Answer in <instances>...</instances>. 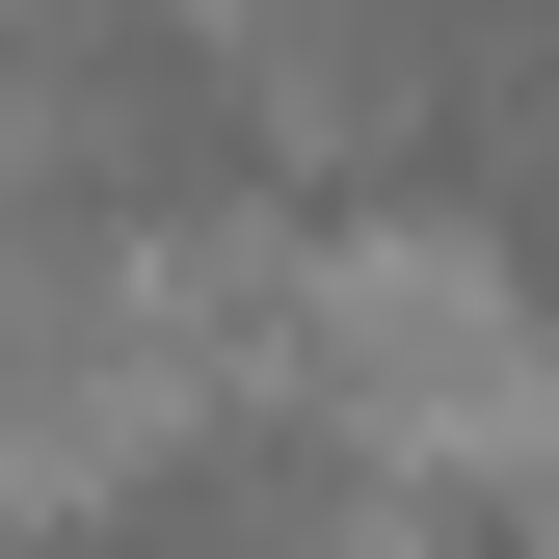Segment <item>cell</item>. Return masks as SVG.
Returning a JSON list of instances; mask_svg holds the SVG:
<instances>
[{"mask_svg": "<svg viewBox=\"0 0 559 559\" xmlns=\"http://www.w3.org/2000/svg\"><path fill=\"white\" fill-rule=\"evenodd\" d=\"M266 187V81L187 0H0V240H187Z\"/></svg>", "mask_w": 559, "mask_h": 559, "instance_id": "obj_1", "label": "cell"}]
</instances>
